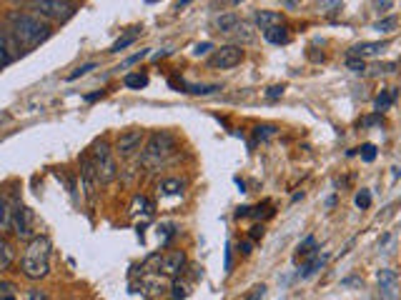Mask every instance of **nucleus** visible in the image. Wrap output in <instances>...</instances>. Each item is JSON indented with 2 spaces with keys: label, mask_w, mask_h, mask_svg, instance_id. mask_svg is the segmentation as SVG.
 I'll list each match as a JSON object with an SVG mask.
<instances>
[{
  "label": "nucleus",
  "mask_w": 401,
  "mask_h": 300,
  "mask_svg": "<svg viewBox=\"0 0 401 300\" xmlns=\"http://www.w3.org/2000/svg\"><path fill=\"white\" fill-rule=\"evenodd\" d=\"M6 33L13 38V43L18 45V50L38 48L40 43H46L48 38L53 35L51 23L40 20L38 15L25 11H11L6 15Z\"/></svg>",
  "instance_id": "obj_1"
},
{
  "label": "nucleus",
  "mask_w": 401,
  "mask_h": 300,
  "mask_svg": "<svg viewBox=\"0 0 401 300\" xmlns=\"http://www.w3.org/2000/svg\"><path fill=\"white\" fill-rule=\"evenodd\" d=\"M51 238L48 235H35L28 240V248L23 250L20 258V270L28 280H40L46 278L51 270Z\"/></svg>",
  "instance_id": "obj_2"
},
{
  "label": "nucleus",
  "mask_w": 401,
  "mask_h": 300,
  "mask_svg": "<svg viewBox=\"0 0 401 300\" xmlns=\"http://www.w3.org/2000/svg\"><path fill=\"white\" fill-rule=\"evenodd\" d=\"M175 150H178V143H175V138L168 133V130H159V133H153L151 138H148L146 148H143V165L153 168V165H161V163H166L171 156H173Z\"/></svg>",
  "instance_id": "obj_3"
},
{
  "label": "nucleus",
  "mask_w": 401,
  "mask_h": 300,
  "mask_svg": "<svg viewBox=\"0 0 401 300\" xmlns=\"http://www.w3.org/2000/svg\"><path fill=\"white\" fill-rule=\"evenodd\" d=\"M25 8H30L33 15L38 18H46V20L53 23H66L68 18L75 15L78 3H68V0H35V3H28Z\"/></svg>",
  "instance_id": "obj_4"
},
{
  "label": "nucleus",
  "mask_w": 401,
  "mask_h": 300,
  "mask_svg": "<svg viewBox=\"0 0 401 300\" xmlns=\"http://www.w3.org/2000/svg\"><path fill=\"white\" fill-rule=\"evenodd\" d=\"M91 158H93V163H96L101 183H111V180L118 175V168H116V161H113V156H111V148H108L106 140H98V143L93 145Z\"/></svg>",
  "instance_id": "obj_5"
},
{
  "label": "nucleus",
  "mask_w": 401,
  "mask_h": 300,
  "mask_svg": "<svg viewBox=\"0 0 401 300\" xmlns=\"http://www.w3.org/2000/svg\"><path fill=\"white\" fill-rule=\"evenodd\" d=\"M183 268H186V253H183V250H168V253H164L161 258H156V270H159V275L175 278Z\"/></svg>",
  "instance_id": "obj_6"
},
{
  "label": "nucleus",
  "mask_w": 401,
  "mask_h": 300,
  "mask_svg": "<svg viewBox=\"0 0 401 300\" xmlns=\"http://www.w3.org/2000/svg\"><path fill=\"white\" fill-rule=\"evenodd\" d=\"M243 61V50L238 45H223L211 56L209 65L211 68H221V70H228V68H236Z\"/></svg>",
  "instance_id": "obj_7"
},
{
  "label": "nucleus",
  "mask_w": 401,
  "mask_h": 300,
  "mask_svg": "<svg viewBox=\"0 0 401 300\" xmlns=\"http://www.w3.org/2000/svg\"><path fill=\"white\" fill-rule=\"evenodd\" d=\"M11 230L18 235V238H35L33 235V225H30V211L23 206V203H16L13 206V225Z\"/></svg>",
  "instance_id": "obj_8"
},
{
  "label": "nucleus",
  "mask_w": 401,
  "mask_h": 300,
  "mask_svg": "<svg viewBox=\"0 0 401 300\" xmlns=\"http://www.w3.org/2000/svg\"><path fill=\"white\" fill-rule=\"evenodd\" d=\"M80 178H83V190L88 195V200L96 198V188L101 185V178H98L96 163H93L91 156H85L83 163H80Z\"/></svg>",
  "instance_id": "obj_9"
},
{
  "label": "nucleus",
  "mask_w": 401,
  "mask_h": 300,
  "mask_svg": "<svg viewBox=\"0 0 401 300\" xmlns=\"http://www.w3.org/2000/svg\"><path fill=\"white\" fill-rule=\"evenodd\" d=\"M141 145H143V130H125V133H121L118 140H116V153H118L121 158H128L133 156Z\"/></svg>",
  "instance_id": "obj_10"
},
{
  "label": "nucleus",
  "mask_w": 401,
  "mask_h": 300,
  "mask_svg": "<svg viewBox=\"0 0 401 300\" xmlns=\"http://www.w3.org/2000/svg\"><path fill=\"white\" fill-rule=\"evenodd\" d=\"M376 280H378V293H381V300H396L399 298V278H396V273L391 270V268L378 270Z\"/></svg>",
  "instance_id": "obj_11"
},
{
  "label": "nucleus",
  "mask_w": 401,
  "mask_h": 300,
  "mask_svg": "<svg viewBox=\"0 0 401 300\" xmlns=\"http://www.w3.org/2000/svg\"><path fill=\"white\" fill-rule=\"evenodd\" d=\"M18 53H20V50H18L16 43H13L11 35H8L6 30H0V70L11 65V63L18 58Z\"/></svg>",
  "instance_id": "obj_12"
},
{
  "label": "nucleus",
  "mask_w": 401,
  "mask_h": 300,
  "mask_svg": "<svg viewBox=\"0 0 401 300\" xmlns=\"http://www.w3.org/2000/svg\"><path fill=\"white\" fill-rule=\"evenodd\" d=\"M386 50V43H356L354 48H351V56L349 58H359V61H364V58H374V56H381Z\"/></svg>",
  "instance_id": "obj_13"
},
{
  "label": "nucleus",
  "mask_w": 401,
  "mask_h": 300,
  "mask_svg": "<svg viewBox=\"0 0 401 300\" xmlns=\"http://www.w3.org/2000/svg\"><path fill=\"white\" fill-rule=\"evenodd\" d=\"M214 25L218 33H236L241 20H238V15H233V13H221V15L214 18Z\"/></svg>",
  "instance_id": "obj_14"
},
{
  "label": "nucleus",
  "mask_w": 401,
  "mask_h": 300,
  "mask_svg": "<svg viewBox=\"0 0 401 300\" xmlns=\"http://www.w3.org/2000/svg\"><path fill=\"white\" fill-rule=\"evenodd\" d=\"M13 225V206L6 193H0V233L11 230Z\"/></svg>",
  "instance_id": "obj_15"
},
{
  "label": "nucleus",
  "mask_w": 401,
  "mask_h": 300,
  "mask_svg": "<svg viewBox=\"0 0 401 300\" xmlns=\"http://www.w3.org/2000/svg\"><path fill=\"white\" fill-rule=\"evenodd\" d=\"M256 23L261 25V30L278 28V25H281V13H276V11H259V13H256Z\"/></svg>",
  "instance_id": "obj_16"
},
{
  "label": "nucleus",
  "mask_w": 401,
  "mask_h": 300,
  "mask_svg": "<svg viewBox=\"0 0 401 300\" xmlns=\"http://www.w3.org/2000/svg\"><path fill=\"white\" fill-rule=\"evenodd\" d=\"M316 250H319L316 238H306L304 243L299 245V250H296L294 261L301 263V261H309V258H316Z\"/></svg>",
  "instance_id": "obj_17"
},
{
  "label": "nucleus",
  "mask_w": 401,
  "mask_h": 300,
  "mask_svg": "<svg viewBox=\"0 0 401 300\" xmlns=\"http://www.w3.org/2000/svg\"><path fill=\"white\" fill-rule=\"evenodd\" d=\"M13 258H16V250H13V245L0 235V273L8 270V268L13 265Z\"/></svg>",
  "instance_id": "obj_18"
},
{
  "label": "nucleus",
  "mask_w": 401,
  "mask_h": 300,
  "mask_svg": "<svg viewBox=\"0 0 401 300\" xmlns=\"http://www.w3.org/2000/svg\"><path fill=\"white\" fill-rule=\"evenodd\" d=\"M123 85L130 90H141L148 85V75L146 73H128V75L123 78Z\"/></svg>",
  "instance_id": "obj_19"
},
{
  "label": "nucleus",
  "mask_w": 401,
  "mask_h": 300,
  "mask_svg": "<svg viewBox=\"0 0 401 300\" xmlns=\"http://www.w3.org/2000/svg\"><path fill=\"white\" fill-rule=\"evenodd\" d=\"M264 38L273 45H283V43H288V30L281 28V25H278V28H269V30H264Z\"/></svg>",
  "instance_id": "obj_20"
},
{
  "label": "nucleus",
  "mask_w": 401,
  "mask_h": 300,
  "mask_svg": "<svg viewBox=\"0 0 401 300\" xmlns=\"http://www.w3.org/2000/svg\"><path fill=\"white\" fill-rule=\"evenodd\" d=\"M138 33H141V28H130L128 35H123V38H118L113 45H111V53H121V50H125L128 45H133L138 38Z\"/></svg>",
  "instance_id": "obj_21"
},
{
  "label": "nucleus",
  "mask_w": 401,
  "mask_h": 300,
  "mask_svg": "<svg viewBox=\"0 0 401 300\" xmlns=\"http://www.w3.org/2000/svg\"><path fill=\"white\" fill-rule=\"evenodd\" d=\"M394 100H396V90H394V88H391V90H384V93H381V95L376 98V111H378V113L389 111Z\"/></svg>",
  "instance_id": "obj_22"
},
{
  "label": "nucleus",
  "mask_w": 401,
  "mask_h": 300,
  "mask_svg": "<svg viewBox=\"0 0 401 300\" xmlns=\"http://www.w3.org/2000/svg\"><path fill=\"white\" fill-rule=\"evenodd\" d=\"M188 293H191V288H188L183 280L175 278L173 283H171V298H173V300H186Z\"/></svg>",
  "instance_id": "obj_23"
},
{
  "label": "nucleus",
  "mask_w": 401,
  "mask_h": 300,
  "mask_svg": "<svg viewBox=\"0 0 401 300\" xmlns=\"http://www.w3.org/2000/svg\"><path fill=\"white\" fill-rule=\"evenodd\" d=\"M323 265V258L321 256H316V258H311L309 263H306L304 265V270L299 273V278H311V275H314V273L319 270V268Z\"/></svg>",
  "instance_id": "obj_24"
},
{
  "label": "nucleus",
  "mask_w": 401,
  "mask_h": 300,
  "mask_svg": "<svg viewBox=\"0 0 401 300\" xmlns=\"http://www.w3.org/2000/svg\"><path fill=\"white\" fill-rule=\"evenodd\" d=\"M161 190H164L166 195H181L183 193V180H175V178L164 180V183H161Z\"/></svg>",
  "instance_id": "obj_25"
},
{
  "label": "nucleus",
  "mask_w": 401,
  "mask_h": 300,
  "mask_svg": "<svg viewBox=\"0 0 401 300\" xmlns=\"http://www.w3.org/2000/svg\"><path fill=\"white\" fill-rule=\"evenodd\" d=\"M394 28H396V18H384V20L374 23V30H378V33H389Z\"/></svg>",
  "instance_id": "obj_26"
},
{
  "label": "nucleus",
  "mask_w": 401,
  "mask_h": 300,
  "mask_svg": "<svg viewBox=\"0 0 401 300\" xmlns=\"http://www.w3.org/2000/svg\"><path fill=\"white\" fill-rule=\"evenodd\" d=\"M91 70H96V63H85V65L75 68V70L70 73V75H68V80H75V78H80V75H85V73H91Z\"/></svg>",
  "instance_id": "obj_27"
},
{
  "label": "nucleus",
  "mask_w": 401,
  "mask_h": 300,
  "mask_svg": "<svg viewBox=\"0 0 401 300\" xmlns=\"http://www.w3.org/2000/svg\"><path fill=\"white\" fill-rule=\"evenodd\" d=\"M374 158H376V148H374L371 143H366V145H362V161H366V163H371Z\"/></svg>",
  "instance_id": "obj_28"
},
{
  "label": "nucleus",
  "mask_w": 401,
  "mask_h": 300,
  "mask_svg": "<svg viewBox=\"0 0 401 300\" xmlns=\"http://www.w3.org/2000/svg\"><path fill=\"white\" fill-rule=\"evenodd\" d=\"M273 133H276V128H271V125H264V128H261V125H259V128L254 130L256 140H266V138H269V135H273Z\"/></svg>",
  "instance_id": "obj_29"
},
{
  "label": "nucleus",
  "mask_w": 401,
  "mask_h": 300,
  "mask_svg": "<svg viewBox=\"0 0 401 300\" xmlns=\"http://www.w3.org/2000/svg\"><path fill=\"white\" fill-rule=\"evenodd\" d=\"M356 206H359V208L371 206V193H369V190H362V193L356 195Z\"/></svg>",
  "instance_id": "obj_30"
},
{
  "label": "nucleus",
  "mask_w": 401,
  "mask_h": 300,
  "mask_svg": "<svg viewBox=\"0 0 401 300\" xmlns=\"http://www.w3.org/2000/svg\"><path fill=\"white\" fill-rule=\"evenodd\" d=\"M16 283H11V280H0V298H6V295H13L16 293Z\"/></svg>",
  "instance_id": "obj_31"
},
{
  "label": "nucleus",
  "mask_w": 401,
  "mask_h": 300,
  "mask_svg": "<svg viewBox=\"0 0 401 300\" xmlns=\"http://www.w3.org/2000/svg\"><path fill=\"white\" fill-rule=\"evenodd\" d=\"M346 65H349L354 73H364V70H366V65H364V61H359V58H349V61H346Z\"/></svg>",
  "instance_id": "obj_32"
},
{
  "label": "nucleus",
  "mask_w": 401,
  "mask_h": 300,
  "mask_svg": "<svg viewBox=\"0 0 401 300\" xmlns=\"http://www.w3.org/2000/svg\"><path fill=\"white\" fill-rule=\"evenodd\" d=\"M211 48H214V45H211V43H201V45H196V48H193V56H206V53H209Z\"/></svg>",
  "instance_id": "obj_33"
},
{
  "label": "nucleus",
  "mask_w": 401,
  "mask_h": 300,
  "mask_svg": "<svg viewBox=\"0 0 401 300\" xmlns=\"http://www.w3.org/2000/svg\"><path fill=\"white\" fill-rule=\"evenodd\" d=\"M28 300H48V295L43 293V290H38V288H33L28 293Z\"/></svg>",
  "instance_id": "obj_34"
},
{
  "label": "nucleus",
  "mask_w": 401,
  "mask_h": 300,
  "mask_svg": "<svg viewBox=\"0 0 401 300\" xmlns=\"http://www.w3.org/2000/svg\"><path fill=\"white\" fill-rule=\"evenodd\" d=\"M264 293H266V288H264V285H259V288H254V293H251L246 300H261V298H264Z\"/></svg>",
  "instance_id": "obj_35"
},
{
  "label": "nucleus",
  "mask_w": 401,
  "mask_h": 300,
  "mask_svg": "<svg viewBox=\"0 0 401 300\" xmlns=\"http://www.w3.org/2000/svg\"><path fill=\"white\" fill-rule=\"evenodd\" d=\"M146 56H148L146 50H141V53H136V56H133V58H128V61H125L123 65H133V63H138V61H141V58H146Z\"/></svg>",
  "instance_id": "obj_36"
},
{
  "label": "nucleus",
  "mask_w": 401,
  "mask_h": 300,
  "mask_svg": "<svg viewBox=\"0 0 401 300\" xmlns=\"http://www.w3.org/2000/svg\"><path fill=\"white\" fill-rule=\"evenodd\" d=\"M281 93H283V85H273V88H269V98H278Z\"/></svg>",
  "instance_id": "obj_37"
},
{
  "label": "nucleus",
  "mask_w": 401,
  "mask_h": 300,
  "mask_svg": "<svg viewBox=\"0 0 401 300\" xmlns=\"http://www.w3.org/2000/svg\"><path fill=\"white\" fill-rule=\"evenodd\" d=\"M391 6H394V3H391V0H384V3H374V8H376L378 13H384L386 8H391Z\"/></svg>",
  "instance_id": "obj_38"
},
{
  "label": "nucleus",
  "mask_w": 401,
  "mask_h": 300,
  "mask_svg": "<svg viewBox=\"0 0 401 300\" xmlns=\"http://www.w3.org/2000/svg\"><path fill=\"white\" fill-rule=\"evenodd\" d=\"M319 8H326V13L331 11V8H341V3L336 0V3H319Z\"/></svg>",
  "instance_id": "obj_39"
},
{
  "label": "nucleus",
  "mask_w": 401,
  "mask_h": 300,
  "mask_svg": "<svg viewBox=\"0 0 401 300\" xmlns=\"http://www.w3.org/2000/svg\"><path fill=\"white\" fill-rule=\"evenodd\" d=\"M101 95H103V90H101V93H93V95H85V100H88V103H93V100H98V98H101Z\"/></svg>",
  "instance_id": "obj_40"
},
{
  "label": "nucleus",
  "mask_w": 401,
  "mask_h": 300,
  "mask_svg": "<svg viewBox=\"0 0 401 300\" xmlns=\"http://www.w3.org/2000/svg\"><path fill=\"white\" fill-rule=\"evenodd\" d=\"M241 253H246V256H249V253H251V243H243L241 245Z\"/></svg>",
  "instance_id": "obj_41"
},
{
  "label": "nucleus",
  "mask_w": 401,
  "mask_h": 300,
  "mask_svg": "<svg viewBox=\"0 0 401 300\" xmlns=\"http://www.w3.org/2000/svg\"><path fill=\"white\" fill-rule=\"evenodd\" d=\"M0 300H16V295H6V298H0Z\"/></svg>",
  "instance_id": "obj_42"
}]
</instances>
